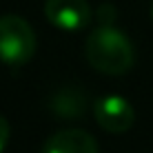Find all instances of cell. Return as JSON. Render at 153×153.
I'll return each instance as SVG.
<instances>
[{
  "label": "cell",
  "mask_w": 153,
  "mask_h": 153,
  "mask_svg": "<svg viewBox=\"0 0 153 153\" xmlns=\"http://www.w3.org/2000/svg\"><path fill=\"white\" fill-rule=\"evenodd\" d=\"M84 53L93 69L107 76H122L133 67L135 51L129 38L111 25H102L84 42Z\"/></svg>",
  "instance_id": "1"
},
{
  "label": "cell",
  "mask_w": 153,
  "mask_h": 153,
  "mask_svg": "<svg viewBox=\"0 0 153 153\" xmlns=\"http://www.w3.org/2000/svg\"><path fill=\"white\" fill-rule=\"evenodd\" d=\"M36 53V33L20 16H0V60L25 65Z\"/></svg>",
  "instance_id": "2"
},
{
  "label": "cell",
  "mask_w": 153,
  "mask_h": 153,
  "mask_svg": "<svg viewBox=\"0 0 153 153\" xmlns=\"http://www.w3.org/2000/svg\"><path fill=\"white\" fill-rule=\"evenodd\" d=\"M96 122L107 133H124L135 122V111L129 100L120 96H104L96 102L93 109Z\"/></svg>",
  "instance_id": "3"
},
{
  "label": "cell",
  "mask_w": 153,
  "mask_h": 153,
  "mask_svg": "<svg viewBox=\"0 0 153 153\" xmlns=\"http://www.w3.org/2000/svg\"><path fill=\"white\" fill-rule=\"evenodd\" d=\"M45 16L56 29L80 31L91 22V7L87 0H47Z\"/></svg>",
  "instance_id": "4"
},
{
  "label": "cell",
  "mask_w": 153,
  "mask_h": 153,
  "mask_svg": "<svg viewBox=\"0 0 153 153\" xmlns=\"http://www.w3.org/2000/svg\"><path fill=\"white\" fill-rule=\"evenodd\" d=\"M42 153H98V142L82 129H62L45 142Z\"/></svg>",
  "instance_id": "5"
},
{
  "label": "cell",
  "mask_w": 153,
  "mask_h": 153,
  "mask_svg": "<svg viewBox=\"0 0 153 153\" xmlns=\"http://www.w3.org/2000/svg\"><path fill=\"white\" fill-rule=\"evenodd\" d=\"M51 109H53V113H58V115L76 118V115H82L84 113V98L78 91H69V89H65V91L56 93L53 102H51Z\"/></svg>",
  "instance_id": "6"
},
{
  "label": "cell",
  "mask_w": 153,
  "mask_h": 153,
  "mask_svg": "<svg viewBox=\"0 0 153 153\" xmlns=\"http://www.w3.org/2000/svg\"><path fill=\"white\" fill-rule=\"evenodd\" d=\"M115 16H118V11H115V7H113V4H109V2H104L102 7L98 9V18H100V22H102V25H109L111 20H115Z\"/></svg>",
  "instance_id": "7"
},
{
  "label": "cell",
  "mask_w": 153,
  "mask_h": 153,
  "mask_svg": "<svg viewBox=\"0 0 153 153\" xmlns=\"http://www.w3.org/2000/svg\"><path fill=\"white\" fill-rule=\"evenodd\" d=\"M9 135H11V129H9V122L0 115V153L4 151V146H7L9 142Z\"/></svg>",
  "instance_id": "8"
},
{
  "label": "cell",
  "mask_w": 153,
  "mask_h": 153,
  "mask_svg": "<svg viewBox=\"0 0 153 153\" xmlns=\"http://www.w3.org/2000/svg\"><path fill=\"white\" fill-rule=\"evenodd\" d=\"M151 20H153V2H151Z\"/></svg>",
  "instance_id": "9"
}]
</instances>
